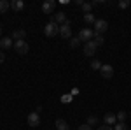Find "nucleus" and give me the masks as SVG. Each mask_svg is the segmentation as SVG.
<instances>
[{
	"mask_svg": "<svg viewBox=\"0 0 131 130\" xmlns=\"http://www.w3.org/2000/svg\"><path fill=\"white\" fill-rule=\"evenodd\" d=\"M60 35L63 39H72V28H70V21H67L63 27H60Z\"/></svg>",
	"mask_w": 131,
	"mask_h": 130,
	"instance_id": "7",
	"label": "nucleus"
},
{
	"mask_svg": "<svg viewBox=\"0 0 131 130\" xmlns=\"http://www.w3.org/2000/svg\"><path fill=\"white\" fill-rule=\"evenodd\" d=\"M2 62H5V55H4V51H0V63Z\"/></svg>",
	"mask_w": 131,
	"mask_h": 130,
	"instance_id": "28",
	"label": "nucleus"
},
{
	"mask_svg": "<svg viewBox=\"0 0 131 130\" xmlns=\"http://www.w3.org/2000/svg\"><path fill=\"white\" fill-rule=\"evenodd\" d=\"M103 121H105V125H108V127H114V125L117 123V116H115L114 112H107V114L103 116Z\"/></svg>",
	"mask_w": 131,
	"mask_h": 130,
	"instance_id": "11",
	"label": "nucleus"
},
{
	"mask_svg": "<svg viewBox=\"0 0 131 130\" xmlns=\"http://www.w3.org/2000/svg\"><path fill=\"white\" fill-rule=\"evenodd\" d=\"M12 48H14V51H16L18 55H26V53L30 51V46H28V42H25V40H16Z\"/></svg>",
	"mask_w": 131,
	"mask_h": 130,
	"instance_id": "2",
	"label": "nucleus"
},
{
	"mask_svg": "<svg viewBox=\"0 0 131 130\" xmlns=\"http://www.w3.org/2000/svg\"><path fill=\"white\" fill-rule=\"evenodd\" d=\"M93 42L96 44V48H100V46H103V44H105V37H103V35H98V33H94Z\"/></svg>",
	"mask_w": 131,
	"mask_h": 130,
	"instance_id": "17",
	"label": "nucleus"
},
{
	"mask_svg": "<svg viewBox=\"0 0 131 130\" xmlns=\"http://www.w3.org/2000/svg\"><path fill=\"white\" fill-rule=\"evenodd\" d=\"M115 116H117V121H119V123H124L126 118H128V112H126V111H119Z\"/></svg>",
	"mask_w": 131,
	"mask_h": 130,
	"instance_id": "19",
	"label": "nucleus"
},
{
	"mask_svg": "<svg viewBox=\"0 0 131 130\" xmlns=\"http://www.w3.org/2000/svg\"><path fill=\"white\" fill-rule=\"evenodd\" d=\"M93 27H94V33L103 35V33L107 32V28H108V23H107L105 20H96V23H94Z\"/></svg>",
	"mask_w": 131,
	"mask_h": 130,
	"instance_id": "4",
	"label": "nucleus"
},
{
	"mask_svg": "<svg viewBox=\"0 0 131 130\" xmlns=\"http://www.w3.org/2000/svg\"><path fill=\"white\" fill-rule=\"evenodd\" d=\"M98 130H114V128L108 127V125H103V127H98Z\"/></svg>",
	"mask_w": 131,
	"mask_h": 130,
	"instance_id": "27",
	"label": "nucleus"
},
{
	"mask_svg": "<svg viewBox=\"0 0 131 130\" xmlns=\"http://www.w3.org/2000/svg\"><path fill=\"white\" fill-rule=\"evenodd\" d=\"M51 21H54V23H56V25H60V27H63V25H65V23H67V16H65V12H63V11H61V12H56V14H54V16H52V20Z\"/></svg>",
	"mask_w": 131,
	"mask_h": 130,
	"instance_id": "10",
	"label": "nucleus"
},
{
	"mask_svg": "<svg viewBox=\"0 0 131 130\" xmlns=\"http://www.w3.org/2000/svg\"><path fill=\"white\" fill-rule=\"evenodd\" d=\"M44 33L46 37H54V35H60V25H56L54 21H49L44 28Z\"/></svg>",
	"mask_w": 131,
	"mask_h": 130,
	"instance_id": "1",
	"label": "nucleus"
},
{
	"mask_svg": "<svg viewBox=\"0 0 131 130\" xmlns=\"http://www.w3.org/2000/svg\"><path fill=\"white\" fill-rule=\"evenodd\" d=\"M54 9H56V2H54V0H46V2L42 4V11H44L46 14L54 12Z\"/></svg>",
	"mask_w": 131,
	"mask_h": 130,
	"instance_id": "8",
	"label": "nucleus"
},
{
	"mask_svg": "<svg viewBox=\"0 0 131 130\" xmlns=\"http://www.w3.org/2000/svg\"><path fill=\"white\" fill-rule=\"evenodd\" d=\"M81 9L84 11V14H89L91 9H93V4H91V2H84V4L81 5Z\"/></svg>",
	"mask_w": 131,
	"mask_h": 130,
	"instance_id": "20",
	"label": "nucleus"
},
{
	"mask_svg": "<svg viewBox=\"0 0 131 130\" xmlns=\"http://www.w3.org/2000/svg\"><path fill=\"white\" fill-rule=\"evenodd\" d=\"M84 21L88 23V25H94L96 23V18H94V14H84Z\"/></svg>",
	"mask_w": 131,
	"mask_h": 130,
	"instance_id": "18",
	"label": "nucleus"
},
{
	"mask_svg": "<svg viewBox=\"0 0 131 130\" xmlns=\"http://www.w3.org/2000/svg\"><path fill=\"white\" fill-rule=\"evenodd\" d=\"M0 39H2V25H0Z\"/></svg>",
	"mask_w": 131,
	"mask_h": 130,
	"instance_id": "30",
	"label": "nucleus"
},
{
	"mask_svg": "<svg viewBox=\"0 0 131 130\" xmlns=\"http://www.w3.org/2000/svg\"><path fill=\"white\" fill-rule=\"evenodd\" d=\"M70 95H65V97H63V102H70Z\"/></svg>",
	"mask_w": 131,
	"mask_h": 130,
	"instance_id": "29",
	"label": "nucleus"
},
{
	"mask_svg": "<svg viewBox=\"0 0 131 130\" xmlns=\"http://www.w3.org/2000/svg\"><path fill=\"white\" fill-rule=\"evenodd\" d=\"M10 9L16 11V12L23 11V9H25V4H23V0H12V2H10Z\"/></svg>",
	"mask_w": 131,
	"mask_h": 130,
	"instance_id": "14",
	"label": "nucleus"
},
{
	"mask_svg": "<svg viewBox=\"0 0 131 130\" xmlns=\"http://www.w3.org/2000/svg\"><path fill=\"white\" fill-rule=\"evenodd\" d=\"M91 69L93 70H100L101 69V62L100 60H93L91 62Z\"/></svg>",
	"mask_w": 131,
	"mask_h": 130,
	"instance_id": "22",
	"label": "nucleus"
},
{
	"mask_svg": "<svg viewBox=\"0 0 131 130\" xmlns=\"http://www.w3.org/2000/svg\"><path fill=\"white\" fill-rule=\"evenodd\" d=\"M117 5H119V9H128V7L131 5V0H121Z\"/></svg>",
	"mask_w": 131,
	"mask_h": 130,
	"instance_id": "21",
	"label": "nucleus"
},
{
	"mask_svg": "<svg viewBox=\"0 0 131 130\" xmlns=\"http://www.w3.org/2000/svg\"><path fill=\"white\" fill-rule=\"evenodd\" d=\"M96 123H98V118L96 116H88V125L89 127H94Z\"/></svg>",
	"mask_w": 131,
	"mask_h": 130,
	"instance_id": "23",
	"label": "nucleus"
},
{
	"mask_svg": "<svg viewBox=\"0 0 131 130\" xmlns=\"http://www.w3.org/2000/svg\"><path fill=\"white\" fill-rule=\"evenodd\" d=\"M26 123H28V127H31V128L39 127V125H40V116H39V112H30L28 118H26Z\"/></svg>",
	"mask_w": 131,
	"mask_h": 130,
	"instance_id": "5",
	"label": "nucleus"
},
{
	"mask_svg": "<svg viewBox=\"0 0 131 130\" xmlns=\"http://www.w3.org/2000/svg\"><path fill=\"white\" fill-rule=\"evenodd\" d=\"M79 130H93V128H91L88 123H84V125H81V127H79Z\"/></svg>",
	"mask_w": 131,
	"mask_h": 130,
	"instance_id": "26",
	"label": "nucleus"
},
{
	"mask_svg": "<svg viewBox=\"0 0 131 130\" xmlns=\"http://www.w3.org/2000/svg\"><path fill=\"white\" fill-rule=\"evenodd\" d=\"M12 46H14L12 37H2V39H0V48H2V49H9Z\"/></svg>",
	"mask_w": 131,
	"mask_h": 130,
	"instance_id": "13",
	"label": "nucleus"
},
{
	"mask_svg": "<svg viewBox=\"0 0 131 130\" xmlns=\"http://www.w3.org/2000/svg\"><path fill=\"white\" fill-rule=\"evenodd\" d=\"M129 116H131V114H129Z\"/></svg>",
	"mask_w": 131,
	"mask_h": 130,
	"instance_id": "31",
	"label": "nucleus"
},
{
	"mask_svg": "<svg viewBox=\"0 0 131 130\" xmlns=\"http://www.w3.org/2000/svg\"><path fill=\"white\" fill-rule=\"evenodd\" d=\"M94 39V32L91 30V28H82L79 32V40L81 42H89V40Z\"/></svg>",
	"mask_w": 131,
	"mask_h": 130,
	"instance_id": "3",
	"label": "nucleus"
},
{
	"mask_svg": "<svg viewBox=\"0 0 131 130\" xmlns=\"http://www.w3.org/2000/svg\"><path fill=\"white\" fill-rule=\"evenodd\" d=\"M100 74L105 77V79H110L112 76H114V67H112V65H101Z\"/></svg>",
	"mask_w": 131,
	"mask_h": 130,
	"instance_id": "9",
	"label": "nucleus"
},
{
	"mask_svg": "<svg viewBox=\"0 0 131 130\" xmlns=\"http://www.w3.org/2000/svg\"><path fill=\"white\" fill-rule=\"evenodd\" d=\"M9 9H10L9 2H7V0H0V14H5Z\"/></svg>",
	"mask_w": 131,
	"mask_h": 130,
	"instance_id": "16",
	"label": "nucleus"
},
{
	"mask_svg": "<svg viewBox=\"0 0 131 130\" xmlns=\"http://www.w3.org/2000/svg\"><path fill=\"white\" fill-rule=\"evenodd\" d=\"M96 44L93 42V40H89V42H86L84 44V55L86 56H94V53H96Z\"/></svg>",
	"mask_w": 131,
	"mask_h": 130,
	"instance_id": "6",
	"label": "nucleus"
},
{
	"mask_svg": "<svg viewBox=\"0 0 131 130\" xmlns=\"http://www.w3.org/2000/svg\"><path fill=\"white\" fill-rule=\"evenodd\" d=\"M12 40L16 42V40H25V37H26V32L23 30V28H18V30H14L12 32Z\"/></svg>",
	"mask_w": 131,
	"mask_h": 130,
	"instance_id": "12",
	"label": "nucleus"
},
{
	"mask_svg": "<svg viewBox=\"0 0 131 130\" xmlns=\"http://www.w3.org/2000/svg\"><path fill=\"white\" fill-rule=\"evenodd\" d=\"M114 130H128V125H126V123H119V121H117V123L114 125Z\"/></svg>",
	"mask_w": 131,
	"mask_h": 130,
	"instance_id": "24",
	"label": "nucleus"
},
{
	"mask_svg": "<svg viewBox=\"0 0 131 130\" xmlns=\"http://www.w3.org/2000/svg\"><path fill=\"white\" fill-rule=\"evenodd\" d=\"M54 125H56V128H58V130H70V127H68V123H67L65 120H61V118H58Z\"/></svg>",
	"mask_w": 131,
	"mask_h": 130,
	"instance_id": "15",
	"label": "nucleus"
},
{
	"mask_svg": "<svg viewBox=\"0 0 131 130\" xmlns=\"http://www.w3.org/2000/svg\"><path fill=\"white\" fill-rule=\"evenodd\" d=\"M79 44H81L79 37H72V39H70V48H77Z\"/></svg>",
	"mask_w": 131,
	"mask_h": 130,
	"instance_id": "25",
	"label": "nucleus"
}]
</instances>
